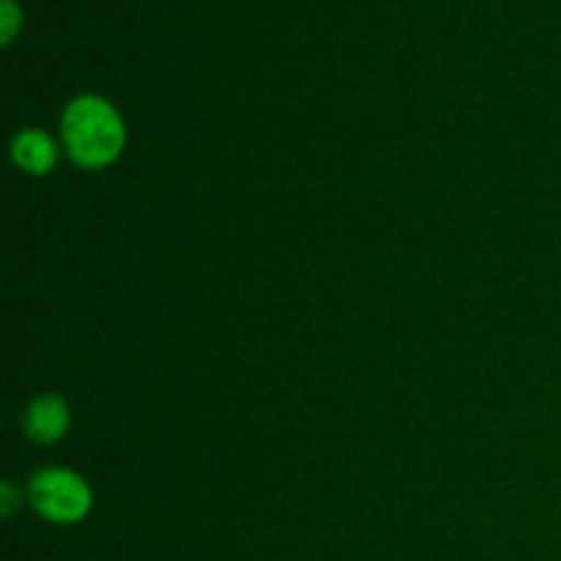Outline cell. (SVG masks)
Returning <instances> with one entry per match:
<instances>
[{
  "label": "cell",
  "mask_w": 561,
  "mask_h": 561,
  "mask_svg": "<svg viewBox=\"0 0 561 561\" xmlns=\"http://www.w3.org/2000/svg\"><path fill=\"white\" fill-rule=\"evenodd\" d=\"M64 140L82 168H104L124 148L121 115L99 96H80L64 115Z\"/></svg>",
  "instance_id": "1"
},
{
  "label": "cell",
  "mask_w": 561,
  "mask_h": 561,
  "mask_svg": "<svg viewBox=\"0 0 561 561\" xmlns=\"http://www.w3.org/2000/svg\"><path fill=\"white\" fill-rule=\"evenodd\" d=\"M31 502L44 518L58 524H75L91 510V491L77 474L64 469H49L31 482Z\"/></svg>",
  "instance_id": "2"
},
{
  "label": "cell",
  "mask_w": 561,
  "mask_h": 561,
  "mask_svg": "<svg viewBox=\"0 0 561 561\" xmlns=\"http://www.w3.org/2000/svg\"><path fill=\"white\" fill-rule=\"evenodd\" d=\"M25 427L31 433V438L42 444H53L58 442L60 436L69 427V409L60 398L55 394H47V398H38L36 403L27 409L25 416Z\"/></svg>",
  "instance_id": "3"
},
{
  "label": "cell",
  "mask_w": 561,
  "mask_h": 561,
  "mask_svg": "<svg viewBox=\"0 0 561 561\" xmlns=\"http://www.w3.org/2000/svg\"><path fill=\"white\" fill-rule=\"evenodd\" d=\"M11 153H14V162L20 164L27 173H47L49 168L58 159V148L49 140L44 131H22L20 137L11 146Z\"/></svg>",
  "instance_id": "4"
},
{
  "label": "cell",
  "mask_w": 561,
  "mask_h": 561,
  "mask_svg": "<svg viewBox=\"0 0 561 561\" xmlns=\"http://www.w3.org/2000/svg\"><path fill=\"white\" fill-rule=\"evenodd\" d=\"M0 20H3V44H9L14 38L16 27H20V9L14 5V0H3L0 3Z\"/></svg>",
  "instance_id": "5"
},
{
  "label": "cell",
  "mask_w": 561,
  "mask_h": 561,
  "mask_svg": "<svg viewBox=\"0 0 561 561\" xmlns=\"http://www.w3.org/2000/svg\"><path fill=\"white\" fill-rule=\"evenodd\" d=\"M16 507V496H14V488L5 482L3 485V513H11V510Z\"/></svg>",
  "instance_id": "6"
}]
</instances>
